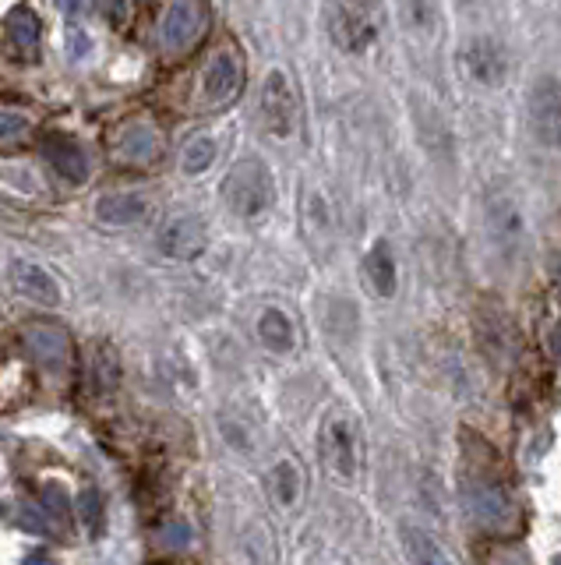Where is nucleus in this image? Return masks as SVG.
I'll return each instance as SVG.
<instances>
[{
	"mask_svg": "<svg viewBox=\"0 0 561 565\" xmlns=\"http://www.w3.org/2000/svg\"><path fill=\"white\" fill-rule=\"evenodd\" d=\"M11 282H14V290H19L22 297H29V300H36V305H46V308H57L61 305L57 279L50 276L46 269H40V265L14 262L11 265Z\"/></svg>",
	"mask_w": 561,
	"mask_h": 565,
	"instance_id": "obj_15",
	"label": "nucleus"
},
{
	"mask_svg": "<svg viewBox=\"0 0 561 565\" xmlns=\"http://www.w3.org/2000/svg\"><path fill=\"white\" fill-rule=\"evenodd\" d=\"M29 135V117L19 110H0V146L11 149Z\"/></svg>",
	"mask_w": 561,
	"mask_h": 565,
	"instance_id": "obj_25",
	"label": "nucleus"
},
{
	"mask_svg": "<svg viewBox=\"0 0 561 565\" xmlns=\"http://www.w3.org/2000/svg\"><path fill=\"white\" fill-rule=\"evenodd\" d=\"M399 4H402V14H407V22L413 29H431V22H434L431 0H399Z\"/></svg>",
	"mask_w": 561,
	"mask_h": 565,
	"instance_id": "obj_26",
	"label": "nucleus"
},
{
	"mask_svg": "<svg viewBox=\"0 0 561 565\" xmlns=\"http://www.w3.org/2000/svg\"><path fill=\"white\" fill-rule=\"evenodd\" d=\"M490 226L505 247H516L522 237V220H519V209L513 199H490Z\"/></svg>",
	"mask_w": 561,
	"mask_h": 565,
	"instance_id": "obj_21",
	"label": "nucleus"
},
{
	"mask_svg": "<svg viewBox=\"0 0 561 565\" xmlns=\"http://www.w3.org/2000/svg\"><path fill=\"white\" fill-rule=\"evenodd\" d=\"M463 64H466L473 82H481V85H501L505 75H508V50L498 40H490V35H477V40L466 43Z\"/></svg>",
	"mask_w": 561,
	"mask_h": 565,
	"instance_id": "obj_13",
	"label": "nucleus"
},
{
	"mask_svg": "<svg viewBox=\"0 0 561 565\" xmlns=\"http://www.w3.org/2000/svg\"><path fill=\"white\" fill-rule=\"evenodd\" d=\"M93 385L96 393H114L120 385V358L110 343H96L93 350Z\"/></svg>",
	"mask_w": 561,
	"mask_h": 565,
	"instance_id": "obj_22",
	"label": "nucleus"
},
{
	"mask_svg": "<svg viewBox=\"0 0 561 565\" xmlns=\"http://www.w3.org/2000/svg\"><path fill=\"white\" fill-rule=\"evenodd\" d=\"M187 541H191V526H187L184 520L170 523V526L163 530V544H166V547H184Z\"/></svg>",
	"mask_w": 561,
	"mask_h": 565,
	"instance_id": "obj_29",
	"label": "nucleus"
},
{
	"mask_svg": "<svg viewBox=\"0 0 561 565\" xmlns=\"http://www.w3.org/2000/svg\"><path fill=\"white\" fill-rule=\"evenodd\" d=\"M258 340L266 350L272 353H290L296 347V332H293V322L287 311L279 308H266L258 318Z\"/></svg>",
	"mask_w": 561,
	"mask_h": 565,
	"instance_id": "obj_18",
	"label": "nucleus"
},
{
	"mask_svg": "<svg viewBox=\"0 0 561 565\" xmlns=\"http://www.w3.org/2000/svg\"><path fill=\"white\" fill-rule=\"evenodd\" d=\"M328 40L343 53H364L378 40L375 0H332L325 14Z\"/></svg>",
	"mask_w": 561,
	"mask_h": 565,
	"instance_id": "obj_2",
	"label": "nucleus"
},
{
	"mask_svg": "<svg viewBox=\"0 0 561 565\" xmlns=\"http://www.w3.org/2000/svg\"><path fill=\"white\" fill-rule=\"evenodd\" d=\"M244 57L237 46H223L208 57L205 71H202V103L208 110H219V106H230L240 93H244Z\"/></svg>",
	"mask_w": 561,
	"mask_h": 565,
	"instance_id": "obj_5",
	"label": "nucleus"
},
{
	"mask_svg": "<svg viewBox=\"0 0 561 565\" xmlns=\"http://www.w3.org/2000/svg\"><path fill=\"white\" fill-rule=\"evenodd\" d=\"M22 565H57L54 555H46V552H29Z\"/></svg>",
	"mask_w": 561,
	"mask_h": 565,
	"instance_id": "obj_31",
	"label": "nucleus"
},
{
	"mask_svg": "<svg viewBox=\"0 0 561 565\" xmlns=\"http://www.w3.org/2000/svg\"><path fill=\"white\" fill-rule=\"evenodd\" d=\"M25 350L46 371H64L67 364H72V335L54 322L25 326Z\"/></svg>",
	"mask_w": 561,
	"mask_h": 565,
	"instance_id": "obj_12",
	"label": "nucleus"
},
{
	"mask_svg": "<svg viewBox=\"0 0 561 565\" xmlns=\"http://www.w3.org/2000/svg\"><path fill=\"white\" fill-rule=\"evenodd\" d=\"M89 50H93L89 32H85V29H72V32H67V53H72V61L85 57Z\"/></svg>",
	"mask_w": 561,
	"mask_h": 565,
	"instance_id": "obj_28",
	"label": "nucleus"
},
{
	"mask_svg": "<svg viewBox=\"0 0 561 565\" xmlns=\"http://www.w3.org/2000/svg\"><path fill=\"white\" fill-rule=\"evenodd\" d=\"M110 152L125 167H152L163 152V138L149 120H125L110 135Z\"/></svg>",
	"mask_w": 561,
	"mask_h": 565,
	"instance_id": "obj_7",
	"label": "nucleus"
},
{
	"mask_svg": "<svg viewBox=\"0 0 561 565\" xmlns=\"http://www.w3.org/2000/svg\"><path fill=\"white\" fill-rule=\"evenodd\" d=\"M43 156L67 184H85L89 181V152L67 131H46L43 135Z\"/></svg>",
	"mask_w": 561,
	"mask_h": 565,
	"instance_id": "obj_11",
	"label": "nucleus"
},
{
	"mask_svg": "<svg viewBox=\"0 0 561 565\" xmlns=\"http://www.w3.org/2000/svg\"><path fill=\"white\" fill-rule=\"evenodd\" d=\"M399 541H402V547H407V558L413 565H455L452 555L442 547V541H438L434 534H428V530L413 526V523H402Z\"/></svg>",
	"mask_w": 561,
	"mask_h": 565,
	"instance_id": "obj_17",
	"label": "nucleus"
},
{
	"mask_svg": "<svg viewBox=\"0 0 561 565\" xmlns=\"http://www.w3.org/2000/svg\"><path fill=\"white\" fill-rule=\"evenodd\" d=\"M78 509H82V526L89 530V537L103 534V499L96 488H85L78 494Z\"/></svg>",
	"mask_w": 561,
	"mask_h": 565,
	"instance_id": "obj_24",
	"label": "nucleus"
},
{
	"mask_svg": "<svg viewBox=\"0 0 561 565\" xmlns=\"http://www.w3.org/2000/svg\"><path fill=\"white\" fill-rule=\"evenodd\" d=\"M43 502L50 512H57V523H67V499H64V488L61 484H43Z\"/></svg>",
	"mask_w": 561,
	"mask_h": 565,
	"instance_id": "obj_27",
	"label": "nucleus"
},
{
	"mask_svg": "<svg viewBox=\"0 0 561 565\" xmlns=\"http://www.w3.org/2000/svg\"><path fill=\"white\" fill-rule=\"evenodd\" d=\"M223 199L230 205L234 216L255 220L272 205V173L261 159H240V163L226 173Z\"/></svg>",
	"mask_w": 561,
	"mask_h": 565,
	"instance_id": "obj_3",
	"label": "nucleus"
},
{
	"mask_svg": "<svg viewBox=\"0 0 561 565\" xmlns=\"http://www.w3.org/2000/svg\"><path fill=\"white\" fill-rule=\"evenodd\" d=\"M554 565H561V555H558V558H554Z\"/></svg>",
	"mask_w": 561,
	"mask_h": 565,
	"instance_id": "obj_33",
	"label": "nucleus"
},
{
	"mask_svg": "<svg viewBox=\"0 0 561 565\" xmlns=\"http://www.w3.org/2000/svg\"><path fill=\"white\" fill-rule=\"evenodd\" d=\"M213 159H216V141L208 138V135H195V138H187V146L181 152V167L184 173H202L213 167Z\"/></svg>",
	"mask_w": 561,
	"mask_h": 565,
	"instance_id": "obj_23",
	"label": "nucleus"
},
{
	"mask_svg": "<svg viewBox=\"0 0 561 565\" xmlns=\"http://www.w3.org/2000/svg\"><path fill=\"white\" fill-rule=\"evenodd\" d=\"M258 110L266 128L279 138L293 135L296 128V99H293V88L287 82L283 71H269L266 85H261V99H258Z\"/></svg>",
	"mask_w": 561,
	"mask_h": 565,
	"instance_id": "obj_10",
	"label": "nucleus"
},
{
	"mask_svg": "<svg viewBox=\"0 0 561 565\" xmlns=\"http://www.w3.org/2000/svg\"><path fill=\"white\" fill-rule=\"evenodd\" d=\"M530 124L543 146L561 149V82L554 75L537 78L530 93Z\"/></svg>",
	"mask_w": 561,
	"mask_h": 565,
	"instance_id": "obj_9",
	"label": "nucleus"
},
{
	"mask_svg": "<svg viewBox=\"0 0 561 565\" xmlns=\"http://www.w3.org/2000/svg\"><path fill=\"white\" fill-rule=\"evenodd\" d=\"M205 223L195 220V216H177L170 220L163 230H160V252L166 258H177V262H191L205 252Z\"/></svg>",
	"mask_w": 561,
	"mask_h": 565,
	"instance_id": "obj_14",
	"label": "nucleus"
},
{
	"mask_svg": "<svg viewBox=\"0 0 561 565\" xmlns=\"http://www.w3.org/2000/svg\"><path fill=\"white\" fill-rule=\"evenodd\" d=\"M319 449H322V463L325 470L336 477V481H354L357 477V435L354 424L343 414H328L319 435Z\"/></svg>",
	"mask_w": 561,
	"mask_h": 565,
	"instance_id": "obj_6",
	"label": "nucleus"
},
{
	"mask_svg": "<svg viewBox=\"0 0 561 565\" xmlns=\"http://www.w3.org/2000/svg\"><path fill=\"white\" fill-rule=\"evenodd\" d=\"M0 29H4V46L8 53L19 64H40V50H43V22L40 14L25 8V4H14L4 22H0Z\"/></svg>",
	"mask_w": 561,
	"mask_h": 565,
	"instance_id": "obj_8",
	"label": "nucleus"
},
{
	"mask_svg": "<svg viewBox=\"0 0 561 565\" xmlns=\"http://www.w3.org/2000/svg\"><path fill=\"white\" fill-rule=\"evenodd\" d=\"M463 509L470 512V520L481 530H490V534H508L516 526V499L498 477H490L487 470H470L463 477Z\"/></svg>",
	"mask_w": 561,
	"mask_h": 565,
	"instance_id": "obj_1",
	"label": "nucleus"
},
{
	"mask_svg": "<svg viewBox=\"0 0 561 565\" xmlns=\"http://www.w3.org/2000/svg\"><path fill=\"white\" fill-rule=\"evenodd\" d=\"M96 8L103 18H110V22H120V14H125V0H96Z\"/></svg>",
	"mask_w": 561,
	"mask_h": 565,
	"instance_id": "obj_30",
	"label": "nucleus"
},
{
	"mask_svg": "<svg viewBox=\"0 0 561 565\" xmlns=\"http://www.w3.org/2000/svg\"><path fill=\"white\" fill-rule=\"evenodd\" d=\"M149 216V202L134 191H110L96 202V220L107 226H134Z\"/></svg>",
	"mask_w": 561,
	"mask_h": 565,
	"instance_id": "obj_16",
	"label": "nucleus"
},
{
	"mask_svg": "<svg viewBox=\"0 0 561 565\" xmlns=\"http://www.w3.org/2000/svg\"><path fill=\"white\" fill-rule=\"evenodd\" d=\"M54 4H57L64 14H78V11H82V0H54Z\"/></svg>",
	"mask_w": 561,
	"mask_h": 565,
	"instance_id": "obj_32",
	"label": "nucleus"
},
{
	"mask_svg": "<svg viewBox=\"0 0 561 565\" xmlns=\"http://www.w3.org/2000/svg\"><path fill=\"white\" fill-rule=\"evenodd\" d=\"M269 491H272V499L283 509L296 505V499H301V470H296L293 459H279V463L272 467Z\"/></svg>",
	"mask_w": 561,
	"mask_h": 565,
	"instance_id": "obj_20",
	"label": "nucleus"
},
{
	"mask_svg": "<svg viewBox=\"0 0 561 565\" xmlns=\"http://www.w3.org/2000/svg\"><path fill=\"white\" fill-rule=\"evenodd\" d=\"M208 29V8L205 0H166V8L160 14V50L166 57H184L191 53Z\"/></svg>",
	"mask_w": 561,
	"mask_h": 565,
	"instance_id": "obj_4",
	"label": "nucleus"
},
{
	"mask_svg": "<svg viewBox=\"0 0 561 565\" xmlns=\"http://www.w3.org/2000/svg\"><path fill=\"white\" fill-rule=\"evenodd\" d=\"M364 273H367V279H371V287L381 294V297H392L396 294V279H399V273H396V258H392V247L385 244V241H378L371 252H367V258H364Z\"/></svg>",
	"mask_w": 561,
	"mask_h": 565,
	"instance_id": "obj_19",
	"label": "nucleus"
}]
</instances>
